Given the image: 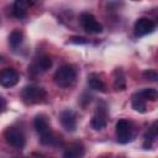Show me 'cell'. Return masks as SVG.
Instances as JSON below:
<instances>
[{
    "mask_svg": "<svg viewBox=\"0 0 158 158\" xmlns=\"http://www.w3.org/2000/svg\"><path fill=\"white\" fill-rule=\"evenodd\" d=\"M85 154V148L81 143L74 142L70 143L63 152L62 158H83Z\"/></svg>",
    "mask_w": 158,
    "mask_h": 158,
    "instance_id": "11",
    "label": "cell"
},
{
    "mask_svg": "<svg viewBox=\"0 0 158 158\" xmlns=\"http://www.w3.org/2000/svg\"><path fill=\"white\" fill-rule=\"evenodd\" d=\"M52 64H53V62H52V58L51 57L42 56V57H40L35 62V64H33V68L35 69L33 70H36L37 73H40V72H47L48 69H51Z\"/></svg>",
    "mask_w": 158,
    "mask_h": 158,
    "instance_id": "13",
    "label": "cell"
},
{
    "mask_svg": "<svg viewBox=\"0 0 158 158\" xmlns=\"http://www.w3.org/2000/svg\"><path fill=\"white\" fill-rule=\"evenodd\" d=\"M133 125L131 121L122 118L116 122V137L118 143H128L133 138Z\"/></svg>",
    "mask_w": 158,
    "mask_h": 158,
    "instance_id": "4",
    "label": "cell"
},
{
    "mask_svg": "<svg viewBox=\"0 0 158 158\" xmlns=\"http://www.w3.org/2000/svg\"><path fill=\"white\" fill-rule=\"evenodd\" d=\"M156 137H157V122H153L152 127L148 128V132H147L146 136H144V143H143V147L149 148V147L152 146V142L154 141Z\"/></svg>",
    "mask_w": 158,
    "mask_h": 158,
    "instance_id": "18",
    "label": "cell"
},
{
    "mask_svg": "<svg viewBox=\"0 0 158 158\" xmlns=\"http://www.w3.org/2000/svg\"><path fill=\"white\" fill-rule=\"evenodd\" d=\"M106 117H107V115H106L105 107H100V106H99L98 110H96V112H95L94 116L91 117V121H90L91 127H93L94 130H96V131H100V130L105 128L106 125H107Z\"/></svg>",
    "mask_w": 158,
    "mask_h": 158,
    "instance_id": "10",
    "label": "cell"
},
{
    "mask_svg": "<svg viewBox=\"0 0 158 158\" xmlns=\"http://www.w3.org/2000/svg\"><path fill=\"white\" fill-rule=\"evenodd\" d=\"M132 107H133L136 111L141 112V114H143V112L147 111L146 100H143V99L138 95V93H136V94L132 95Z\"/></svg>",
    "mask_w": 158,
    "mask_h": 158,
    "instance_id": "17",
    "label": "cell"
},
{
    "mask_svg": "<svg viewBox=\"0 0 158 158\" xmlns=\"http://www.w3.org/2000/svg\"><path fill=\"white\" fill-rule=\"evenodd\" d=\"M156 28V23L153 22V20L148 19V17H139L136 22H135V35L137 37H143L151 32H153Z\"/></svg>",
    "mask_w": 158,
    "mask_h": 158,
    "instance_id": "7",
    "label": "cell"
},
{
    "mask_svg": "<svg viewBox=\"0 0 158 158\" xmlns=\"http://www.w3.org/2000/svg\"><path fill=\"white\" fill-rule=\"evenodd\" d=\"M143 77L147 79V80H151V81H157L158 79V74L156 73V70L153 69H147L143 72Z\"/></svg>",
    "mask_w": 158,
    "mask_h": 158,
    "instance_id": "20",
    "label": "cell"
},
{
    "mask_svg": "<svg viewBox=\"0 0 158 158\" xmlns=\"http://www.w3.org/2000/svg\"><path fill=\"white\" fill-rule=\"evenodd\" d=\"M33 126L37 131V133L40 135V139H41V143L42 144H58L60 143L62 141V137L56 135L51 127H49V123L47 121V118L43 116V115H37L33 120Z\"/></svg>",
    "mask_w": 158,
    "mask_h": 158,
    "instance_id": "1",
    "label": "cell"
},
{
    "mask_svg": "<svg viewBox=\"0 0 158 158\" xmlns=\"http://www.w3.org/2000/svg\"><path fill=\"white\" fill-rule=\"evenodd\" d=\"M88 84L93 90H98V91H105L106 90L105 83L96 74H90L88 77Z\"/></svg>",
    "mask_w": 158,
    "mask_h": 158,
    "instance_id": "15",
    "label": "cell"
},
{
    "mask_svg": "<svg viewBox=\"0 0 158 158\" xmlns=\"http://www.w3.org/2000/svg\"><path fill=\"white\" fill-rule=\"evenodd\" d=\"M114 88L116 90H125L126 89V79L123 72L117 68L114 72Z\"/></svg>",
    "mask_w": 158,
    "mask_h": 158,
    "instance_id": "14",
    "label": "cell"
},
{
    "mask_svg": "<svg viewBox=\"0 0 158 158\" xmlns=\"http://www.w3.org/2000/svg\"><path fill=\"white\" fill-rule=\"evenodd\" d=\"M138 95H139L143 100L156 101V100H157V96H158V93H157V90L153 89V88H147V89H143V90L138 91Z\"/></svg>",
    "mask_w": 158,
    "mask_h": 158,
    "instance_id": "19",
    "label": "cell"
},
{
    "mask_svg": "<svg viewBox=\"0 0 158 158\" xmlns=\"http://www.w3.org/2000/svg\"><path fill=\"white\" fill-rule=\"evenodd\" d=\"M4 137L6 139V142L15 147V148H23L25 147V143H26V138H25V135L23 132L20 130V128H16V127H9L6 128V131L4 132Z\"/></svg>",
    "mask_w": 158,
    "mask_h": 158,
    "instance_id": "5",
    "label": "cell"
},
{
    "mask_svg": "<svg viewBox=\"0 0 158 158\" xmlns=\"http://www.w3.org/2000/svg\"><path fill=\"white\" fill-rule=\"evenodd\" d=\"M70 42H73V43H79V44H85V43H88V40L84 38V37H72V38H70Z\"/></svg>",
    "mask_w": 158,
    "mask_h": 158,
    "instance_id": "21",
    "label": "cell"
},
{
    "mask_svg": "<svg viewBox=\"0 0 158 158\" xmlns=\"http://www.w3.org/2000/svg\"><path fill=\"white\" fill-rule=\"evenodd\" d=\"M60 123L63 126L64 130L69 131V132H74L77 128V120H75V115L72 110L67 109L64 111H62L60 116H59Z\"/></svg>",
    "mask_w": 158,
    "mask_h": 158,
    "instance_id": "9",
    "label": "cell"
},
{
    "mask_svg": "<svg viewBox=\"0 0 158 158\" xmlns=\"http://www.w3.org/2000/svg\"><path fill=\"white\" fill-rule=\"evenodd\" d=\"M54 81L58 86L60 88H69L74 81H75V78H77V72L74 69V67L69 65V64H65V65H62L57 69V72L54 73Z\"/></svg>",
    "mask_w": 158,
    "mask_h": 158,
    "instance_id": "2",
    "label": "cell"
},
{
    "mask_svg": "<svg viewBox=\"0 0 158 158\" xmlns=\"http://www.w3.org/2000/svg\"><path fill=\"white\" fill-rule=\"evenodd\" d=\"M22 40H23V33L20 30H14L9 36V44L12 49H16L22 43Z\"/></svg>",
    "mask_w": 158,
    "mask_h": 158,
    "instance_id": "16",
    "label": "cell"
},
{
    "mask_svg": "<svg viewBox=\"0 0 158 158\" xmlns=\"http://www.w3.org/2000/svg\"><path fill=\"white\" fill-rule=\"evenodd\" d=\"M21 95H22L23 101L27 104H40V102L46 101L47 99L46 90L37 85H28L23 88Z\"/></svg>",
    "mask_w": 158,
    "mask_h": 158,
    "instance_id": "3",
    "label": "cell"
},
{
    "mask_svg": "<svg viewBox=\"0 0 158 158\" xmlns=\"http://www.w3.org/2000/svg\"><path fill=\"white\" fill-rule=\"evenodd\" d=\"M20 75L14 68H5L0 70V85L4 88H12L19 83Z\"/></svg>",
    "mask_w": 158,
    "mask_h": 158,
    "instance_id": "8",
    "label": "cell"
},
{
    "mask_svg": "<svg viewBox=\"0 0 158 158\" xmlns=\"http://www.w3.org/2000/svg\"><path fill=\"white\" fill-rule=\"evenodd\" d=\"M38 158H40V157H38Z\"/></svg>",
    "mask_w": 158,
    "mask_h": 158,
    "instance_id": "23",
    "label": "cell"
},
{
    "mask_svg": "<svg viewBox=\"0 0 158 158\" xmlns=\"http://www.w3.org/2000/svg\"><path fill=\"white\" fill-rule=\"evenodd\" d=\"M32 5V2L30 1H25V0H17L14 2V7H12V15L16 19H25L27 16V9Z\"/></svg>",
    "mask_w": 158,
    "mask_h": 158,
    "instance_id": "12",
    "label": "cell"
},
{
    "mask_svg": "<svg viewBox=\"0 0 158 158\" xmlns=\"http://www.w3.org/2000/svg\"><path fill=\"white\" fill-rule=\"evenodd\" d=\"M5 109H6V100H5V98L2 95H0V114L4 112Z\"/></svg>",
    "mask_w": 158,
    "mask_h": 158,
    "instance_id": "22",
    "label": "cell"
},
{
    "mask_svg": "<svg viewBox=\"0 0 158 158\" xmlns=\"http://www.w3.org/2000/svg\"><path fill=\"white\" fill-rule=\"evenodd\" d=\"M80 23L83 28L89 33H101L102 32V25L95 19L94 15L89 12H83L80 15Z\"/></svg>",
    "mask_w": 158,
    "mask_h": 158,
    "instance_id": "6",
    "label": "cell"
}]
</instances>
